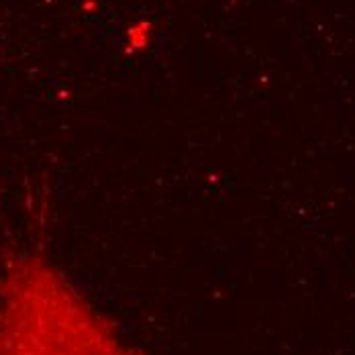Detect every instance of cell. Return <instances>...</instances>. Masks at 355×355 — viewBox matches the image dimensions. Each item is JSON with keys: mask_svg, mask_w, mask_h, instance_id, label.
Returning a JSON list of instances; mask_svg holds the SVG:
<instances>
[{"mask_svg": "<svg viewBox=\"0 0 355 355\" xmlns=\"http://www.w3.org/2000/svg\"><path fill=\"white\" fill-rule=\"evenodd\" d=\"M0 355H145L53 261L12 255L0 274Z\"/></svg>", "mask_w": 355, "mask_h": 355, "instance_id": "6da1fadb", "label": "cell"}]
</instances>
